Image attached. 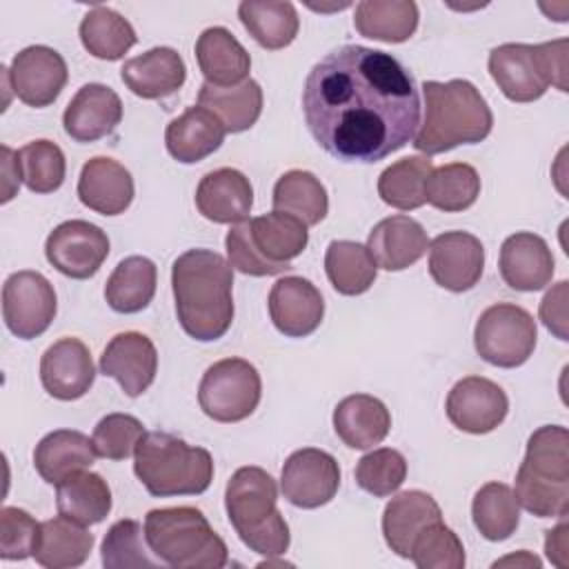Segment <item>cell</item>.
<instances>
[{"label": "cell", "instance_id": "30", "mask_svg": "<svg viewBox=\"0 0 569 569\" xmlns=\"http://www.w3.org/2000/svg\"><path fill=\"white\" fill-rule=\"evenodd\" d=\"M96 458L98 453L93 440L73 429H56L47 433L33 451L36 471L49 485H60L69 476L89 469Z\"/></svg>", "mask_w": 569, "mask_h": 569}, {"label": "cell", "instance_id": "17", "mask_svg": "<svg viewBox=\"0 0 569 569\" xmlns=\"http://www.w3.org/2000/svg\"><path fill=\"white\" fill-rule=\"evenodd\" d=\"M158 351L151 338L124 331L109 340L100 356V373L113 378L129 398L144 393L156 380Z\"/></svg>", "mask_w": 569, "mask_h": 569}, {"label": "cell", "instance_id": "14", "mask_svg": "<svg viewBox=\"0 0 569 569\" xmlns=\"http://www.w3.org/2000/svg\"><path fill=\"white\" fill-rule=\"evenodd\" d=\"M445 409L453 427L480 436L502 425L509 411V398L493 380L467 376L451 387Z\"/></svg>", "mask_w": 569, "mask_h": 569}, {"label": "cell", "instance_id": "4", "mask_svg": "<svg viewBox=\"0 0 569 569\" xmlns=\"http://www.w3.org/2000/svg\"><path fill=\"white\" fill-rule=\"evenodd\" d=\"M276 480L260 467H240L227 482L224 507L238 538L264 558L282 556L291 536L284 516L276 507Z\"/></svg>", "mask_w": 569, "mask_h": 569}, {"label": "cell", "instance_id": "10", "mask_svg": "<svg viewBox=\"0 0 569 569\" xmlns=\"http://www.w3.org/2000/svg\"><path fill=\"white\" fill-rule=\"evenodd\" d=\"M262 396L258 369L242 358L213 362L198 387L200 409L216 422H240L249 418Z\"/></svg>", "mask_w": 569, "mask_h": 569}, {"label": "cell", "instance_id": "28", "mask_svg": "<svg viewBox=\"0 0 569 569\" xmlns=\"http://www.w3.org/2000/svg\"><path fill=\"white\" fill-rule=\"evenodd\" d=\"M224 124L204 107H189L164 131V144L173 160L193 164L211 156L224 140Z\"/></svg>", "mask_w": 569, "mask_h": 569}, {"label": "cell", "instance_id": "48", "mask_svg": "<svg viewBox=\"0 0 569 569\" xmlns=\"http://www.w3.org/2000/svg\"><path fill=\"white\" fill-rule=\"evenodd\" d=\"M144 436V427L138 418L129 413H109L100 418L93 429V447L100 458L107 460H124L136 453L138 442Z\"/></svg>", "mask_w": 569, "mask_h": 569}, {"label": "cell", "instance_id": "2", "mask_svg": "<svg viewBox=\"0 0 569 569\" xmlns=\"http://www.w3.org/2000/svg\"><path fill=\"white\" fill-rule=\"evenodd\" d=\"M178 322L187 336L211 342L233 322V267L211 249H189L171 267Z\"/></svg>", "mask_w": 569, "mask_h": 569}, {"label": "cell", "instance_id": "12", "mask_svg": "<svg viewBox=\"0 0 569 569\" xmlns=\"http://www.w3.org/2000/svg\"><path fill=\"white\" fill-rule=\"evenodd\" d=\"M44 256L62 276L87 280L96 276L107 260L109 238L98 224L87 220H67L47 236Z\"/></svg>", "mask_w": 569, "mask_h": 569}, {"label": "cell", "instance_id": "42", "mask_svg": "<svg viewBox=\"0 0 569 569\" xmlns=\"http://www.w3.org/2000/svg\"><path fill=\"white\" fill-rule=\"evenodd\" d=\"M471 518L482 538L491 542L507 540L520 525V505L505 482L482 485L471 502Z\"/></svg>", "mask_w": 569, "mask_h": 569}, {"label": "cell", "instance_id": "39", "mask_svg": "<svg viewBox=\"0 0 569 569\" xmlns=\"http://www.w3.org/2000/svg\"><path fill=\"white\" fill-rule=\"evenodd\" d=\"M376 260L367 244L353 240H331L325 253V271L331 287L342 296H360L376 280Z\"/></svg>", "mask_w": 569, "mask_h": 569}, {"label": "cell", "instance_id": "35", "mask_svg": "<svg viewBox=\"0 0 569 569\" xmlns=\"http://www.w3.org/2000/svg\"><path fill=\"white\" fill-rule=\"evenodd\" d=\"M353 27L371 40L405 42L418 29V4L413 0H362L356 4Z\"/></svg>", "mask_w": 569, "mask_h": 569}, {"label": "cell", "instance_id": "47", "mask_svg": "<svg viewBox=\"0 0 569 569\" xmlns=\"http://www.w3.org/2000/svg\"><path fill=\"white\" fill-rule=\"evenodd\" d=\"M409 558L420 569H462L465 547L460 538L440 520L420 531Z\"/></svg>", "mask_w": 569, "mask_h": 569}, {"label": "cell", "instance_id": "31", "mask_svg": "<svg viewBox=\"0 0 569 569\" xmlns=\"http://www.w3.org/2000/svg\"><path fill=\"white\" fill-rule=\"evenodd\" d=\"M198 104L209 109L227 129V133H240L256 124L262 113V89L253 78H247L233 87L200 84Z\"/></svg>", "mask_w": 569, "mask_h": 569}, {"label": "cell", "instance_id": "43", "mask_svg": "<svg viewBox=\"0 0 569 569\" xmlns=\"http://www.w3.org/2000/svg\"><path fill=\"white\" fill-rule=\"evenodd\" d=\"M480 196V176L467 162H449L431 171L427 202L440 211L456 213L469 209Z\"/></svg>", "mask_w": 569, "mask_h": 569}, {"label": "cell", "instance_id": "36", "mask_svg": "<svg viewBox=\"0 0 569 569\" xmlns=\"http://www.w3.org/2000/svg\"><path fill=\"white\" fill-rule=\"evenodd\" d=\"M158 269L144 256H129L118 262L104 284V298L118 313H138L153 300Z\"/></svg>", "mask_w": 569, "mask_h": 569}, {"label": "cell", "instance_id": "49", "mask_svg": "<svg viewBox=\"0 0 569 569\" xmlns=\"http://www.w3.org/2000/svg\"><path fill=\"white\" fill-rule=\"evenodd\" d=\"M40 538V522L18 507H2L0 511V558L24 560L33 556Z\"/></svg>", "mask_w": 569, "mask_h": 569}, {"label": "cell", "instance_id": "34", "mask_svg": "<svg viewBox=\"0 0 569 569\" xmlns=\"http://www.w3.org/2000/svg\"><path fill=\"white\" fill-rule=\"evenodd\" d=\"M56 507L73 522L98 525L111 511V489L100 473L84 469L56 485Z\"/></svg>", "mask_w": 569, "mask_h": 569}, {"label": "cell", "instance_id": "46", "mask_svg": "<svg viewBox=\"0 0 569 569\" xmlns=\"http://www.w3.org/2000/svg\"><path fill=\"white\" fill-rule=\"evenodd\" d=\"M356 485L376 498H387L407 478V460L398 449L380 447L365 453L356 465Z\"/></svg>", "mask_w": 569, "mask_h": 569}, {"label": "cell", "instance_id": "27", "mask_svg": "<svg viewBox=\"0 0 569 569\" xmlns=\"http://www.w3.org/2000/svg\"><path fill=\"white\" fill-rule=\"evenodd\" d=\"M196 60L204 82L233 87L249 78L251 58L236 36L224 27H209L196 40Z\"/></svg>", "mask_w": 569, "mask_h": 569}, {"label": "cell", "instance_id": "29", "mask_svg": "<svg viewBox=\"0 0 569 569\" xmlns=\"http://www.w3.org/2000/svg\"><path fill=\"white\" fill-rule=\"evenodd\" d=\"M333 429L347 447L371 449L387 438L391 416L382 400L369 393H353L336 405Z\"/></svg>", "mask_w": 569, "mask_h": 569}, {"label": "cell", "instance_id": "21", "mask_svg": "<svg viewBox=\"0 0 569 569\" xmlns=\"http://www.w3.org/2000/svg\"><path fill=\"white\" fill-rule=\"evenodd\" d=\"M498 269L505 284L511 289L540 291L551 282L556 264L549 244L540 236L518 231L502 242Z\"/></svg>", "mask_w": 569, "mask_h": 569}, {"label": "cell", "instance_id": "23", "mask_svg": "<svg viewBox=\"0 0 569 569\" xmlns=\"http://www.w3.org/2000/svg\"><path fill=\"white\" fill-rule=\"evenodd\" d=\"M120 78L131 93L144 100H158L176 93L187 80L182 56L171 47H153L136 58H129Z\"/></svg>", "mask_w": 569, "mask_h": 569}, {"label": "cell", "instance_id": "7", "mask_svg": "<svg viewBox=\"0 0 569 569\" xmlns=\"http://www.w3.org/2000/svg\"><path fill=\"white\" fill-rule=\"evenodd\" d=\"M144 538L156 558L176 569H220L229 560L224 540L196 507L151 509Z\"/></svg>", "mask_w": 569, "mask_h": 569}, {"label": "cell", "instance_id": "9", "mask_svg": "<svg viewBox=\"0 0 569 569\" xmlns=\"http://www.w3.org/2000/svg\"><path fill=\"white\" fill-rule=\"evenodd\" d=\"M538 340L533 316L511 302H498L487 307L473 329V345L478 356L502 369L525 365Z\"/></svg>", "mask_w": 569, "mask_h": 569}, {"label": "cell", "instance_id": "51", "mask_svg": "<svg viewBox=\"0 0 569 569\" xmlns=\"http://www.w3.org/2000/svg\"><path fill=\"white\" fill-rule=\"evenodd\" d=\"M567 280L558 282L540 302V320L542 325L553 331L560 340H567Z\"/></svg>", "mask_w": 569, "mask_h": 569}, {"label": "cell", "instance_id": "18", "mask_svg": "<svg viewBox=\"0 0 569 569\" xmlns=\"http://www.w3.org/2000/svg\"><path fill=\"white\" fill-rule=\"evenodd\" d=\"M273 327L289 338L313 333L325 316V300L316 284L302 276H284L269 291Z\"/></svg>", "mask_w": 569, "mask_h": 569}, {"label": "cell", "instance_id": "19", "mask_svg": "<svg viewBox=\"0 0 569 569\" xmlns=\"http://www.w3.org/2000/svg\"><path fill=\"white\" fill-rule=\"evenodd\" d=\"M40 380L44 391L58 400L82 398L96 380V367L87 345L78 338L53 342L40 358Z\"/></svg>", "mask_w": 569, "mask_h": 569}, {"label": "cell", "instance_id": "16", "mask_svg": "<svg viewBox=\"0 0 569 569\" xmlns=\"http://www.w3.org/2000/svg\"><path fill=\"white\" fill-rule=\"evenodd\" d=\"M485 267V247L469 231H445L429 244V273L447 291L462 293L476 287Z\"/></svg>", "mask_w": 569, "mask_h": 569}, {"label": "cell", "instance_id": "15", "mask_svg": "<svg viewBox=\"0 0 569 569\" xmlns=\"http://www.w3.org/2000/svg\"><path fill=\"white\" fill-rule=\"evenodd\" d=\"M69 78L64 58L44 44H31L18 51L9 67L11 89L29 107H49Z\"/></svg>", "mask_w": 569, "mask_h": 569}, {"label": "cell", "instance_id": "50", "mask_svg": "<svg viewBox=\"0 0 569 569\" xmlns=\"http://www.w3.org/2000/svg\"><path fill=\"white\" fill-rule=\"evenodd\" d=\"M227 247V258L233 269L247 276H278L282 271H289L291 264H271L267 262L251 244L249 233H247V220L233 224L224 238Z\"/></svg>", "mask_w": 569, "mask_h": 569}, {"label": "cell", "instance_id": "53", "mask_svg": "<svg viewBox=\"0 0 569 569\" xmlns=\"http://www.w3.org/2000/svg\"><path fill=\"white\" fill-rule=\"evenodd\" d=\"M567 549H569V542H567V522H565V516H562L560 522H558V527H553V529L547 531L545 551H547V558H549L556 567H567Z\"/></svg>", "mask_w": 569, "mask_h": 569}, {"label": "cell", "instance_id": "37", "mask_svg": "<svg viewBox=\"0 0 569 569\" xmlns=\"http://www.w3.org/2000/svg\"><path fill=\"white\" fill-rule=\"evenodd\" d=\"M238 18L249 36L269 51L289 47L300 29V20L291 2L247 0L238 4Z\"/></svg>", "mask_w": 569, "mask_h": 569}, {"label": "cell", "instance_id": "25", "mask_svg": "<svg viewBox=\"0 0 569 569\" xmlns=\"http://www.w3.org/2000/svg\"><path fill=\"white\" fill-rule=\"evenodd\" d=\"M367 249L385 271H402L427 253L429 238L418 220L398 213L380 220L369 231Z\"/></svg>", "mask_w": 569, "mask_h": 569}, {"label": "cell", "instance_id": "20", "mask_svg": "<svg viewBox=\"0 0 569 569\" xmlns=\"http://www.w3.org/2000/svg\"><path fill=\"white\" fill-rule=\"evenodd\" d=\"M122 120L120 96L100 82L78 89L62 113L64 133L76 142H96L109 136Z\"/></svg>", "mask_w": 569, "mask_h": 569}, {"label": "cell", "instance_id": "22", "mask_svg": "<svg viewBox=\"0 0 569 569\" xmlns=\"http://www.w3.org/2000/svg\"><path fill=\"white\" fill-rule=\"evenodd\" d=\"M253 204V187L249 178L231 167H222L202 176L196 189L198 211L218 224L247 220Z\"/></svg>", "mask_w": 569, "mask_h": 569}, {"label": "cell", "instance_id": "5", "mask_svg": "<svg viewBox=\"0 0 569 569\" xmlns=\"http://www.w3.org/2000/svg\"><path fill=\"white\" fill-rule=\"evenodd\" d=\"M516 500L538 518H562L569 511V431L560 425L538 427L516 473Z\"/></svg>", "mask_w": 569, "mask_h": 569}, {"label": "cell", "instance_id": "8", "mask_svg": "<svg viewBox=\"0 0 569 569\" xmlns=\"http://www.w3.org/2000/svg\"><path fill=\"white\" fill-rule=\"evenodd\" d=\"M489 73L511 102H533L549 84L567 91V40L500 44L489 53Z\"/></svg>", "mask_w": 569, "mask_h": 569}, {"label": "cell", "instance_id": "6", "mask_svg": "<svg viewBox=\"0 0 569 569\" xmlns=\"http://www.w3.org/2000/svg\"><path fill=\"white\" fill-rule=\"evenodd\" d=\"M133 473L156 498L198 496L213 480V458L167 431H149L136 447Z\"/></svg>", "mask_w": 569, "mask_h": 569}, {"label": "cell", "instance_id": "13", "mask_svg": "<svg viewBox=\"0 0 569 569\" xmlns=\"http://www.w3.org/2000/svg\"><path fill=\"white\" fill-rule=\"evenodd\" d=\"M340 487L338 460L316 447L293 451L280 473L282 496L300 509H318L327 505Z\"/></svg>", "mask_w": 569, "mask_h": 569}, {"label": "cell", "instance_id": "32", "mask_svg": "<svg viewBox=\"0 0 569 569\" xmlns=\"http://www.w3.org/2000/svg\"><path fill=\"white\" fill-rule=\"evenodd\" d=\"M247 233L253 249L271 264H289L309 242L307 224L280 211L247 220Z\"/></svg>", "mask_w": 569, "mask_h": 569}, {"label": "cell", "instance_id": "11", "mask_svg": "<svg viewBox=\"0 0 569 569\" xmlns=\"http://www.w3.org/2000/svg\"><path fill=\"white\" fill-rule=\"evenodd\" d=\"M58 311L51 282L38 271H16L2 284V318L7 329L31 340L42 336Z\"/></svg>", "mask_w": 569, "mask_h": 569}, {"label": "cell", "instance_id": "40", "mask_svg": "<svg viewBox=\"0 0 569 569\" xmlns=\"http://www.w3.org/2000/svg\"><path fill=\"white\" fill-rule=\"evenodd\" d=\"M78 33L82 47L100 60H120L138 42L129 20L102 4H96L84 13Z\"/></svg>", "mask_w": 569, "mask_h": 569}, {"label": "cell", "instance_id": "38", "mask_svg": "<svg viewBox=\"0 0 569 569\" xmlns=\"http://www.w3.org/2000/svg\"><path fill=\"white\" fill-rule=\"evenodd\" d=\"M273 211L289 213L302 224L313 227L325 220L329 211V198L325 184L305 169H291L282 173L273 187Z\"/></svg>", "mask_w": 569, "mask_h": 569}, {"label": "cell", "instance_id": "3", "mask_svg": "<svg viewBox=\"0 0 569 569\" xmlns=\"http://www.w3.org/2000/svg\"><path fill=\"white\" fill-rule=\"evenodd\" d=\"M422 98L425 118L413 138V147L420 153H445L458 144L480 142L491 133L493 113L469 80H427Z\"/></svg>", "mask_w": 569, "mask_h": 569}, {"label": "cell", "instance_id": "44", "mask_svg": "<svg viewBox=\"0 0 569 569\" xmlns=\"http://www.w3.org/2000/svg\"><path fill=\"white\" fill-rule=\"evenodd\" d=\"M22 182L33 193H51L60 189L67 173L62 149L51 140H31L18 151Z\"/></svg>", "mask_w": 569, "mask_h": 569}, {"label": "cell", "instance_id": "33", "mask_svg": "<svg viewBox=\"0 0 569 569\" xmlns=\"http://www.w3.org/2000/svg\"><path fill=\"white\" fill-rule=\"evenodd\" d=\"M91 547L93 533H89L84 525L56 516L40 522V538L33 558L47 569H71L80 567L89 558Z\"/></svg>", "mask_w": 569, "mask_h": 569}, {"label": "cell", "instance_id": "26", "mask_svg": "<svg viewBox=\"0 0 569 569\" xmlns=\"http://www.w3.org/2000/svg\"><path fill=\"white\" fill-rule=\"evenodd\" d=\"M442 520V511L433 496L420 489H409L393 496L382 513L385 542L400 558H409L413 540L433 522Z\"/></svg>", "mask_w": 569, "mask_h": 569}, {"label": "cell", "instance_id": "45", "mask_svg": "<svg viewBox=\"0 0 569 569\" xmlns=\"http://www.w3.org/2000/svg\"><path fill=\"white\" fill-rule=\"evenodd\" d=\"M144 529L138 520L124 518L109 527L102 540V565L107 569H138V567H158L160 560H153L147 551Z\"/></svg>", "mask_w": 569, "mask_h": 569}, {"label": "cell", "instance_id": "52", "mask_svg": "<svg viewBox=\"0 0 569 569\" xmlns=\"http://www.w3.org/2000/svg\"><path fill=\"white\" fill-rule=\"evenodd\" d=\"M2 202H9L22 180L20 173V162H18V151L9 149L7 144H2Z\"/></svg>", "mask_w": 569, "mask_h": 569}, {"label": "cell", "instance_id": "24", "mask_svg": "<svg viewBox=\"0 0 569 569\" xmlns=\"http://www.w3.org/2000/svg\"><path fill=\"white\" fill-rule=\"evenodd\" d=\"M78 198L96 213L118 216L133 200V178L118 160L96 156L80 171Z\"/></svg>", "mask_w": 569, "mask_h": 569}, {"label": "cell", "instance_id": "1", "mask_svg": "<svg viewBox=\"0 0 569 569\" xmlns=\"http://www.w3.org/2000/svg\"><path fill=\"white\" fill-rule=\"evenodd\" d=\"M420 89L391 53L342 44L320 58L302 89L313 140L340 162H378L416 138Z\"/></svg>", "mask_w": 569, "mask_h": 569}, {"label": "cell", "instance_id": "41", "mask_svg": "<svg viewBox=\"0 0 569 569\" xmlns=\"http://www.w3.org/2000/svg\"><path fill=\"white\" fill-rule=\"evenodd\" d=\"M433 171L429 156H407L389 164L378 178V196L400 211L418 209L427 202V182Z\"/></svg>", "mask_w": 569, "mask_h": 569}]
</instances>
